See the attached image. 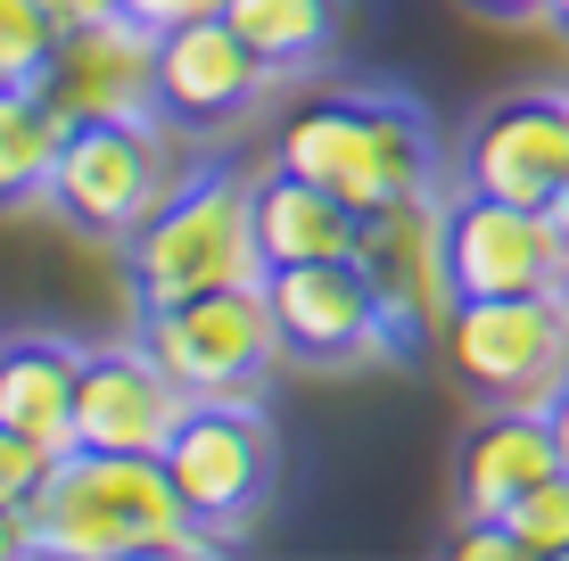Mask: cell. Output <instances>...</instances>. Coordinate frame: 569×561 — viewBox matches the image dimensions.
<instances>
[{
	"label": "cell",
	"instance_id": "cell-29",
	"mask_svg": "<svg viewBox=\"0 0 569 561\" xmlns=\"http://www.w3.org/2000/svg\"><path fill=\"white\" fill-rule=\"evenodd\" d=\"M545 17H553V26L569 33V0H545Z\"/></svg>",
	"mask_w": 569,
	"mask_h": 561
},
{
	"label": "cell",
	"instance_id": "cell-19",
	"mask_svg": "<svg viewBox=\"0 0 569 561\" xmlns=\"http://www.w3.org/2000/svg\"><path fill=\"white\" fill-rule=\"evenodd\" d=\"M347 0H223V26L264 58V74H298L339 42Z\"/></svg>",
	"mask_w": 569,
	"mask_h": 561
},
{
	"label": "cell",
	"instance_id": "cell-17",
	"mask_svg": "<svg viewBox=\"0 0 569 561\" xmlns=\"http://www.w3.org/2000/svg\"><path fill=\"white\" fill-rule=\"evenodd\" d=\"M74 380H83V347L67 339H0V421L42 447H74Z\"/></svg>",
	"mask_w": 569,
	"mask_h": 561
},
{
	"label": "cell",
	"instance_id": "cell-10",
	"mask_svg": "<svg viewBox=\"0 0 569 561\" xmlns=\"http://www.w3.org/2000/svg\"><path fill=\"white\" fill-rule=\"evenodd\" d=\"M446 257H455L462 298H528V289H569V231L553 207L487 199L462 190L446 207Z\"/></svg>",
	"mask_w": 569,
	"mask_h": 561
},
{
	"label": "cell",
	"instance_id": "cell-2",
	"mask_svg": "<svg viewBox=\"0 0 569 561\" xmlns=\"http://www.w3.org/2000/svg\"><path fill=\"white\" fill-rule=\"evenodd\" d=\"M272 166L322 182L330 199H347L356 216H380V207L429 190L438 141H429L421 108H405V100H380V91H322V100L281 116Z\"/></svg>",
	"mask_w": 569,
	"mask_h": 561
},
{
	"label": "cell",
	"instance_id": "cell-21",
	"mask_svg": "<svg viewBox=\"0 0 569 561\" xmlns=\"http://www.w3.org/2000/svg\"><path fill=\"white\" fill-rule=\"evenodd\" d=\"M58 50V26L42 0H0V83H42Z\"/></svg>",
	"mask_w": 569,
	"mask_h": 561
},
{
	"label": "cell",
	"instance_id": "cell-11",
	"mask_svg": "<svg viewBox=\"0 0 569 561\" xmlns=\"http://www.w3.org/2000/svg\"><path fill=\"white\" fill-rule=\"evenodd\" d=\"M190 404H199V397H190L141 339H132V347H91L83 380H74V447L166 454V438L182 430Z\"/></svg>",
	"mask_w": 569,
	"mask_h": 561
},
{
	"label": "cell",
	"instance_id": "cell-26",
	"mask_svg": "<svg viewBox=\"0 0 569 561\" xmlns=\"http://www.w3.org/2000/svg\"><path fill=\"white\" fill-rule=\"evenodd\" d=\"M470 9H487V17H545V0H470Z\"/></svg>",
	"mask_w": 569,
	"mask_h": 561
},
{
	"label": "cell",
	"instance_id": "cell-6",
	"mask_svg": "<svg viewBox=\"0 0 569 561\" xmlns=\"http://www.w3.org/2000/svg\"><path fill=\"white\" fill-rule=\"evenodd\" d=\"M157 462H166L182 512L207 529V545H223V537H240L257 520L264 488H272V430L248 397H199Z\"/></svg>",
	"mask_w": 569,
	"mask_h": 561
},
{
	"label": "cell",
	"instance_id": "cell-25",
	"mask_svg": "<svg viewBox=\"0 0 569 561\" xmlns=\"http://www.w3.org/2000/svg\"><path fill=\"white\" fill-rule=\"evenodd\" d=\"M42 9H50L58 33H74V26H100V17H116V0H42Z\"/></svg>",
	"mask_w": 569,
	"mask_h": 561
},
{
	"label": "cell",
	"instance_id": "cell-22",
	"mask_svg": "<svg viewBox=\"0 0 569 561\" xmlns=\"http://www.w3.org/2000/svg\"><path fill=\"white\" fill-rule=\"evenodd\" d=\"M50 462H58V447H42V438H26V430H9V421H0V504H26V512H33Z\"/></svg>",
	"mask_w": 569,
	"mask_h": 561
},
{
	"label": "cell",
	"instance_id": "cell-15",
	"mask_svg": "<svg viewBox=\"0 0 569 561\" xmlns=\"http://www.w3.org/2000/svg\"><path fill=\"white\" fill-rule=\"evenodd\" d=\"M553 471H569L553 421H545L537 404H496V413L462 438V512H496L503 520L520 495H537Z\"/></svg>",
	"mask_w": 569,
	"mask_h": 561
},
{
	"label": "cell",
	"instance_id": "cell-27",
	"mask_svg": "<svg viewBox=\"0 0 569 561\" xmlns=\"http://www.w3.org/2000/svg\"><path fill=\"white\" fill-rule=\"evenodd\" d=\"M545 421H553V438H561V462H569V389H561L553 404H545Z\"/></svg>",
	"mask_w": 569,
	"mask_h": 561
},
{
	"label": "cell",
	"instance_id": "cell-23",
	"mask_svg": "<svg viewBox=\"0 0 569 561\" xmlns=\"http://www.w3.org/2000/svg\"><path fill=\"white\" fill-rule=\"evenodd\" d=\"M116 9H124L132 26H149V33H173V26H190V17H214L223 0H116Z\"/></svg>",
	"mask_w": 569,
	"mask_h": 561
},
{
	"label": "cell",
	"instance_id": "cell-20",
	"mask_svg": "<svg viewBox=\"0 0 569 561\" xmlns=\"http://www.w3.org/2000/svg\"><path fill=\"white\" fill-rule=\"evenodd\" d=\"M503 520H512L520 561H569V471H553L537 495H520Z\"/></svg>",
	"mask_w": 569,
	"mask_h": 561
},
{
	"label": "cell",
	"instance_id": "cell-8",
	"mask_svg": "<svg viewBox=\"0 0 569 561\" xmlns=\"http://www.w3.org/2000/svg\"><path fill=\"white\" fill-rule=\"evenodd\" d=\"M264 305L272 331H281V355L298 363H371V355H405L397 331H388L380 281L363 273V257H322V264H272L264 273Z\"/></svg>",
	"mask_w": 569,
	"mask_h": 561
},
{
	"label": "cell",
	"instance_id": "cell-14",
	"mask_svg": "<svg viewBox=\"0 0 569 561\" xmlns=\"http://www.w3.org/2000/svg\"><path fill=\"white\" fill-rule=\"evenodd\" d=\"M264 83H272L264 58L223 26V9L190 17V26H173V33H157V116L182 124V132L231 124V116L257 100Z\"/></svg>",
	"mask_w": 569,
	"mask_h": 561
},
{
	"label": "cell",
	"instance_id": "cell-5",
	"mask_svg": "<svg viewBox=\"0 0 569 561\" xmlns=\"http://www.w3.org/2000/svg\"><path fill=\"white\" fill-rule=\"evenodd\" d=\"M438 347L487 404H537L545 413L569 389V289L462 298Z\"/></svg>",
	"mask_w": 569,
	"mask_h": 561
},
{
	"label": "cell",
	"instance_id": "cell-3",
	"mask_svg": "<svg viewBox=\"0 0 569 561\" xmlns=\"http://www.w3.org/2000/svg\"><path fill=\"white\" fill-rule=\"evenodd\" d=\"M124 273L141 305H182L207 289H248L264 281V240H257V182L231 166H199L149 207V223L124 240Z\"/></svg>",
	"mask_w": 569,
	"mask_h": 561
},
{
	"label": "cell",
	"instance_id": "cell-1",
	"mask_svg": "<svg viewBox=\"0 0 569 561\" xmlns=\"http://www.w3.org/2000/svg\"><path fill=\"white\" fill-rule=\"evenodd\" d=\"M33 537L58 561H132V553H207V529L182 512L157 454L67 447L33 495Z\"/></svg>",
	"mask_w": 569,
	"mask_h": 561
},
{
	"label": "cell",
	"instance_id": "cell-9",
	"mask_svg": "<svg viewBox=\"0 0 569 561\" xmlns=\"http://www.w3.org/2000/svg\"><path fill=\"white\" fill-rule=\"evenodd\" d=\"M363 273L380 281L397 347L446 339L462 289H455V257H446V199L438 190H413V199L363 216Z\"/></svg>",
	"mask_w": 569,
	"mask_h": 561
},
{
	"label": "cell",
	"instance_id": "cell-16",
	"mask_svg": "<svg viewBox=\"0 0 569 561\" xmlns=\"http://www.w3.org/2000/svg\"><path fill=\"white\" fill-rule=\"evenodd\" d=\"M257 240L264 264H322V257H363V216L347 199H330L322 182L272 166L257 182Z\"/></svg>",
	"mask_w": 569,
	"mask_h": 561
},
{
	"label": "cell",
	"instance_id": "cell-13",
	"mask_svg": "<svg viewBox=\"0 0 569 561\" xmlns=\"http://www.w3.org/2000/svg\"><path fill=\"white\" fill-rule=\"evenodd\" d=\"M462 182L487 190V199L553 207V190L569 182V91H512V100H496L470 124Z\"/></svg>",
	"mask_w": 569,
	"mask_h": 561
},
{
	"label": "cell",
	"instance_id": "cell-28",
	"mask_svg": "<svg viewBox=\"0 0 569 561\" xmlns=\"http://www.w3.org/2000/svg\"><path fill=\"white\" fill-rule=\"evenodd\" d=\"M553 223H561V231H569V182H561V190H553Z\"/></svg>",
	"mask_w": 569,
	"mask_h": 561
},
{
	"label": "cell",
	"instance_id": "cell-24",
	"mask_svg": "<svg viewBox=\"0 0 569 561\" xmlns=\"http://www.w3.org/2000/svg\"><path fill=\"white\" fill-rule=\"evenodd\" d=\"M9 553H42V537H33V512L26 504H0V561Z\"/></svg>",
	"mask_w": 569,
	"mask_h": 561
},
{
	"label": "cell",
	"instance_id": "cell-12",
	"mask_svg": "<svg viewBox=\"0 0 569 561\" xmlns=\"http://www.w3.org/2000/svg\"><path fill=\"white\" fill-rule=\"evenodd\" d=\"M42 100L74 124H108V116H149L157 108V33L132 26L124 9L100 26L58 33L50 67H42Z\"/></svg>",
	"mask_w": 569,
	"mask_h": 561
},
{
	"label": "cell",
	"instance_id": "cell-7",
	"mask_svg": "<svg viewBox=\"0 0 569 561\" xmlns=\"http://www.w3.org/2000/svg\"><path fill=\"white\" fill-rule=\"evenodd\" d=\"M141 347L190 397H257L272 355H281V331H272L264 281H248V289L182 298V305H141Z\"/></svg>",
	"mask_w": 569,
	"mask_h": 561
},
{
	"label": "cell",
	"instance_id": "cell-4",
	"mask_svg": "<svg viewBox=\"0 0 569 561\" xmlns=\"http://www.w3.org/2000/svg\"><path fill=\"white\" fill-rule=\"evenodd\" d=\"M182 182V124L166 116H108V124H74L50 173V207L91 240H132L149 207Z\"/></svg>",
	"mask_w": 569,
	"mask_h": 561
},
{
	"label": "cell",
	"instance_id": "cell-18",
	"mask_svg": "<svg viewBox=\"0 0 569 561\" xmlns=\"http://www.w3.org/2000/svg\"><path fill=\"white\" fill-rule=\"evenodd\" d=\"M58 149H67V116L42 100V83H0V207L50 199Z\"/></svg>",
	"mask_w": 569,
	"mask_h": 561
}]
</instances>
